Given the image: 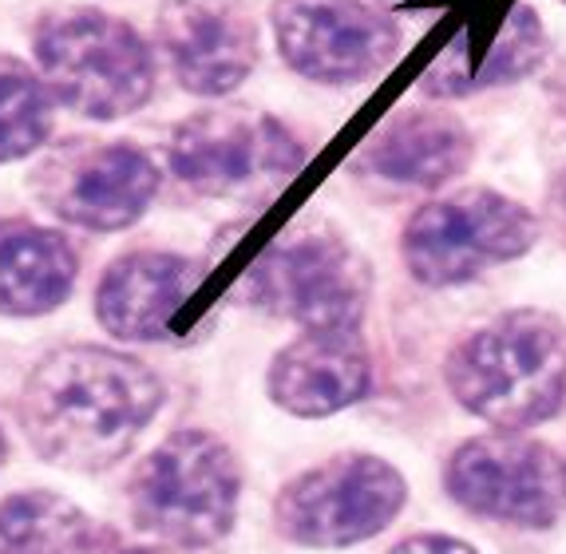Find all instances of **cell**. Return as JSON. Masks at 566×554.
Segmentation results:
<instances>
[{
  "label": "cell",
  "instance_id": "14",
  "mask_svg": "<svg viewBox=\"0 0 566 554\" xmlns=\"http://www.w3.org/2000/svg\"><path fill=\"white\" fill-rule=\"evenodd\" d=\"M202 265L179 254L139 250L107 265L95 290V317L119 341H163L187 297L199 290Z\"/></svg>",
  "mask_w": 566,
  "mask_h": 554
},
{
  "label": "cell",
  "instance_id": "11",
  "mask_svg": "<svg viewBox=\"0 0 566 554\" xmlns=\"http://www.w3.org/2000/svg\"><path fill=\"white\" fill-rule=\"evenodd\" d=\"M274 36L282 60L313 84H365L397 56V24L368 0H277Z\"/></svg>",
  "mask_w": 566,
  "mask_h": 554
},
{
  "label": "cell",
  "instance_id": "20",
  "mask_svg": "<svg viewBox=\"0 0 566 554\" xmlns=\"http://www.w3.org/2000/svg\"><path fill=\"white\" fill-rule=\"evenodd\" d=\"M547 226L566 245V87L555 100V119L547 127Z\"/></svg>",
  "mask_w": 566,
  "mask_h": 554
},
{
  "label": "cell",
  "instance_id": "2",
  "mask_svg": "<svg viewBox=\"0 0 566 554\" xmlns=\"http://www.w3.org/2000/svg\"><path fill=\"white\" fill-rule=\"evenodd\" d=\"M455 405L495 432L551 420L566 400V325L551 310H507L452 348Z\"/></svg>",
  "mask_w": 566,
  "mask_h": 554
},
{
  "label": "cell",
  "instance_id": "1",
  "mask_svg": "<svg viewBox=\"0 0 566 554\" xmlns=\"http://www.w3.org/2000/svg\"><path fill=\"white\" fill-rule=\"evenodd\" d=\"M163 408V380L143 360L99 345L48 353L20 388V428L48 463L104 471Z\"/></svg>",
  "mask_w": 566,
  "mask_h": 554
},
{
  "label": "cell",
  "instance_id": "21",
  "mask_svg": "<svg viewBox=\"0 0 566 554\" xmlns=\"http://www.w3.org/2000/svg\"><path fill=\"white\" fill-rule=\"evenodd\" d=\"M388 554H480L475 546L460 543V539L448 535H412L405 543H397Z\"/></svg>",
  "mask_w": 566,
  "mask_h": 554
},
{
  "label": "cell",
  "instance_id": "19",
  "mask_svg": "<svg viewBox=\"0 0 566 554\" xmlns=\"http://www.w3.org/2000/svg\"><path fill=\"white\" fill-rule=\"evenodd\" d=\"M52 95L24 60L0 56V163L36 155L52 135Z\"/></svg>",
  "mask_w": 566,
  "mask_h": 554
},
{
  "label": "cell",
  "instance_id": "6",
  "mask_svg": "<svg viewBox=\"0 0 566 554\" xmlns=\"http://www.w3.org/2000/svg\"><path fill=\"white\" fill-rule=\"evenodd\" d=\"M167 167L195 195L258 207L290 187L305 150L285 123L258 107H210L175 127Z\"/></svg>",
  "mask_w": 566,
  "mask_h": 554
},
{
  "label": "cell",
  "instance_id": "15",
  "mask_svg": "<svg viewBox=\"0 0 566 554\" xmlns=\"http://www.w3.org/2000/svg\"><path fill=\"white\" fill-rule=\"evenodd\" d=\"M472 163V132L448 112H405L388 119L353 167L365 179L405 190H440Z\"/></svg>",
  "mask_w": 566,
  "mask_h": 554
},
{
  "label": "cell",
  "instance_id": "13",
  "mask_svg": "<svg viewBox=\"0 0 566 554\" xmlns=\"http://www.w3.org/2000/svg\"><path fill=\"white\" fill-rule=\"evenodd\" d=\"M373 360L357 330H302L270 360L265 388L282 412L322 420L365 400Z\"/></svg>",
  "mask_w": 566,
  "mask_h": 554
},
{
  "label": "cell",
  "instance_id": "10",
  "mask_svg": "<svg viewBox=\"0 0 566 554\" xmlns=\"http://www.w3.org/2000/svg\"><path fill=\"white\" fill-rule=\"evenodd\" d=\"M159 167L132 143L72 139L44 155L32 175V195L60 222L80 230H127L159 195Z\"/></svg>",
  "mask_w": 566,
  "mask_h": 554
},
{
  "label": "cell",
  "instance_id": "8",
  "mask_svg": "<svg viewBox=\"0 0 566 554\" xmlns=\"http://www.w3.org/2000/svg\"><path fill=\"white\" fill-rule=\"evenodd\" d=\"M405 499L408 483L392 463L368 451H345L285 483L274 499V523L290 543L337 551L380 535Z\"/></svg>",
  "mask_w": 566,
  "mask_h": 554
},
{
  "label": "cell",
  "instance_id": "18",
  "mask_svg": "<svg viewBox=\"0 0 566 554\" xmlns=\"http://www.w3.org/2000/svg\"><path fill=\"white\" fill-rule=\"evenodd\" d=\"M543 56H547V32H543V24H538V17L527 4H515L503 17L500 32L491 36V48L483 52V60H475L472 67L452 75L440 95H468L495 84H515L527 72H535L543 64Z\"/></svg>",
  "mask_w": 566,
  "mask_h": 554
},
{
  "label": "cell",
  "instance_id": "22",
  "mask_svg": "<svg viewBox=\"0 0 566 554\" xmlns=\"http://www.w3.org/2000/svg\"><path fill=\"white\" fill-rule=\"evenodd\" d=\"M4 460H9V443H4V436H0V468H4Z\"/></svg>",
  "mask_w": 566,
  "mask_h": 554
},
{
  "label": "cell",
  "instance_id": "3",
  "mask_svg": "<svg viewBox=\"0 0 566 554\" xmlns=\"http://www.w3.org/2000/svg\"><path fill=\"white\" fill-rule=\"evenodd\" d=\"M48 95L87 119H123L155 92V56L127 20L92 4L44 12L32 32Z\"/></svg>",
  "mask_w": 566,
  "mask_h": 554
},
{
  "label": "cell",
  "instance_id": "16",
  "mask_svg": "<svg viewBox=\"0 0 566 554\" xmlns=\"http://www.w3.org/2000/svg\"><path fill=\"white\" fill-rule=\"evenodd\" d=\"M80 258L60 230L0 218V317L60 310L76 285Z\"/></svg>",
  "mask_w": 566,
  "mask_h": 554
},
{
  "label": "cell",
  "instance_id": "4",
  "mask_svg": "<svg viewBox=\"0 0 566 554\" xmlns=\"http://www.w3.org/2000/svg\"><path fill=\"white\" fill-rule=\"evenodd\" d=\"M242 495V468L227 440L202 428L167 436L127 483V511L139 535L170 551H202L230 535Z\"/></svg>",
  "mask_w": 566,
  "mask_h": 554
},
{
  "label": "cell",
  "instance_id": "7",
  "mask_svg": "<svg viewBox=\"0 0 566 554\" xmlns=\"http://www.w3.org/2000/svg\"><path fill=\"white\" fill-rule=\"evenodd\" d=\"M543 222L520 198L491 187H463L416 210L400 238V254L416 282L444 290L515 262L538 242Z\"/></svg>",
  "mask_w": 566,
  "mask_h": 554
},
{
  "label": "cell",
  "instance_id": "9",
  "mask_svg": "<svg viewBox=\"0 0 566 554\" xmlns=\"http://www.w3.org/2000/svg\"><path fill=\"white\" fill-rule=\"evenodd\" d=\"M444 488L472 515L547 531L566 515V456L523 432H488L452 451Z\"/></svg>",
  "mask_w": 566,
  "mask_h": 554
},
{
  "label": "cell",
  "instance_id": "12",
  "mask_svg": "<svg viewBox=\"0 0 566 554\" xmlns=\"http://www.w3.org/2000/svg\"><path fill=\"white\" fill-rule=\"evenodd\" d=\"M163 56L187 92L230 95L258 67V20L245 0H163L155 17Z\"/></svg>",
  "mask_w": 566,
  "mask_h": 554
},
{
  "label": "cell",
  "instance_id": "17",
  "mask_svg": "<svg viewBox=\"0 0 566 554\" xmlns=\"http://www.w3.org/2000/svg\"><path fill=\"white\" fill-rule=\"evenodd\" d=\"M95 526L56 491H17L0 503V554H87Z\"/></svg>",
  "mask_w": 566,
  "mask_h": 554
},
{
  "label": "cell",
  "instance_id": "5",
  "mask_svg": "<svg viewBox=\"0 0 566 554\" xmlns=\"http://www.w3.org/2000/svg\"><path fill=\"white\" fill-rule=\"evenodd\" d=\"M368 290L373 273L365 254L325 218H302L282 230L238 285L254 310L302 330H360Z\"/></svg>",
  "mask_w": 566,
  "mask_h": 554
}]
</instances>
